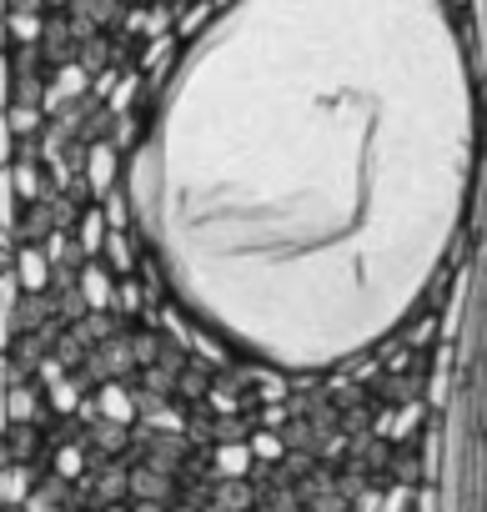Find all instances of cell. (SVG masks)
I'll use <instances>...</instances> for the list:
<instances>
[{
  "label": "cell",
  "mask_w": 487,
  "mask_h": 512,
  "mask_svg": "<svg viewBox=\"0 0 487 512\" xmlns=\"http://www.w3.org/2000/svg\"><path fill=\"white\" fill-rule=\"evenodd\" d=\"M472 156V71L442 0H236L156 101L131 216L191 322L312 372L427 297Z\"/></svg>",
  "instance_id": "6da1fadb"
}]
</instances>
